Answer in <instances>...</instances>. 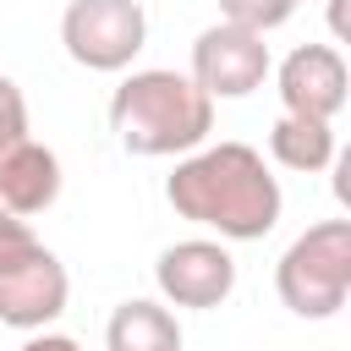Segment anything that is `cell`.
<instances>
[{
  "instance_id": "obj_1",
  "label": "cell",
  "mask_w": 351,
  "mask_h": 351,
  "mask_svg": "<svg viewBox=\"0 0 351 351\" xmlns=\"http://www.w3.org/2000/svg\"><path fill=\"white\" fill-rule=\"evenodd\" d=\"M165 197L181 219L214 225L230 241H258L280 219V181L269 176L263 154L247 143H214L176 165Z\"/></svg>"
},
{
  "instance_id": "obj_2",
  "label": "cell",
  "mask_w": 351,
  "mask_h": 351,
  "mask_svg": "<svg viewBox=\"0 0 351 351\" xmlns=\"http://www.w3.org/2000/svg\"><path fill=\"white\" fill-rule=\"evenodd\" d=\"M110 126L143 159L186 154V148H197L214 132V99L186 71L148 66V71H132L110 93Z\"/></svg>"
},
{
  "instance_id": "obj_3",
  "label": "cell",
  "mask_w": 351,
  "mask_h": 351,
  "mask_svg": "<svg viewBox=\"0 0 351 351\" xmlns=\"http://www.w3.org/2000/svg\"><path fill=\"white\" fill-rule=\"evenodd\" d=\"M274 285H280V302L296 313V318H329L346 307V291H351V219H318L307 225L280 269H274Z\"/></svg>"
},
{
  "instance_id": "obj_4",
  "label": "cell",
  "mask_w": 351,
  "mask_h": 351,
  "mask_svg": "<svg viewBox=\"0 0 351 351\" xmlns=\"http://www.w3.org/2000/svg\"><path fill=\"white\" fill-rule=\"evenodd\" d=\"M148 38L143 0H71L60 16V44L88 71H121Z\"/></svg>"
},
{
  "instance_id": "obj_5",
  "label": "cell",
  "mask_w": 351,
  "mask_h": 351,
  "mask_svg": "<svg viewBox=\"0 0 351 351\" xmlns=\"http://www.w3.org/2000/svg\"><path fill=\"white\" fill-rule=\"evenodd\" d=\"M66 263L33 236L11 252H0V324L11 329H44L66 307Z\"/></svg>"
},
{
  "instance_id": "obj_6",
  "label": "cell",
  "mask_w": 351,
  "mask_h": 351,
  "mask_svg": "<svg viewBox=\"0 0 351 351\" xmlns=\"http://www.w3.org/2000/svg\"><path fill=\"white\" fill-rule=\"evenodd\" d=\"M208 99H241L252 88H263L269 77V44L263 33L252 27H236V22H214L197 33L192 44V71H186Z\"/></svg>"
},
{
  "instance_id": "obj_7",
  "label": "cell",
  "mask_w": 351,
  "mask_h": 351,
  "mask_svg": "<svg viewBox=\"0 0 351 351\" xmlns=\"http://www.w3.org/2000/svg\"><path fill=\"white\" fill-rule=\"evenodd\" d=\"M154 280L176 307H219L236 291V258L219 241H176L159 252Z\"/></svg>"
},
{
  "instance_id": "obj_8",
  "label": "cell",
  "mask_w": 351,
  "mask_h": 351,
  "mask_svg": "<svg viewBox=\"0 0 351 351\" xmlns=\"http://www.w3.org/2000/svg\"><path fill=\"white\" fill-rule=\"evenodd\" d=\"M280 99L285 115H307V121H329L346 104V60L329 44H302L280 60Z\"/></svg>"
},
{
  "instance_id": "obj_9",
  "label": "cell",
  "mask_w": 351,
  "mask_h": 351,
  "mask_svg": "<svg viewBox=\"0 0 351 351\" xmlns=\"http://www.w3.org/2000/svg\"><path fill=\"white\" fill-rule=\"evenodd\" d=\"M60 197V159H55V148H44V143H16L5 159H0V208H11V214H44L49 203Z\"/></svg>"
},
{
  "instance_id": "obj_10",
  "label": "cell",
  "mask_w": 351,
  "mask_h": 351,
  "mask_svg": "<svg viewBox=\"0 0 351 351\" xmlns=\"http://www.w3.org/2000/svg\"><path fill=\"white\" fill-rule=\"evenodd\" d=\"M104 340H110V351H181V329L170 318V307L143 302V296H132L110 313Z\"/></svg>"
},
{
  "instance_id": "obj_11",
  "label": "cell",
  "mask_w": 351,
  "mask_h": 351,
  "mask_svg": "<svg viewBox=\"0 0 351 351\" xmlns=\"http://www.w3.org/2000/svg\"><path fill=\"white\" fill-rule=\"evenodd\" d=\"M269 154L285 165V170H324L335 165V132L329 121H307V115H280L274 132H269Z\"/></svg>"
},
{
  "instance_id": "obj_12",
  "label": "cell",
  "mask_w": 351,
  "mask_h": 351,
  "mask_svg": "<svg viewBox=\"0 0 351 351\" xmlns=\"http://www.w3.org/2000/svg\"><path fill=\"white\" fill-rule=\"evenodd\" d=\"M219 22H236V27H252V33H263V27H280L291 11H296V0H219Z\"/></svg>"
},
{
  "instance_id": "obj_13",
  "label": "cell",
  "mask_w": 351,
  "mask_h": 351,
  "mask_svg": "<svg viewBox=\"0 0 351 351\" xmlns=\"http://www.w3.org/2000/svg\"><path fill=\"white\" fill-rule=\"evenodd\" d=\"M16 143H27V99H22V88L11 77H0V159Z\"/></svg>"
},
{
  "instance_id": "obj_14",
  "label": "cell",
  "mask_w": 351,
  "mask_h": 351,
  "mask_svg": "<svg viewBox=\"0 0 351 351\" xmlns=\"http://www.w3.org/2000/svg\"><path fill=\"white\" fill-rule=\"evenodd\" d=\"M22 241H33V225H27L22 214L0 208V252H11V247H22Z\"/></svg>"
},
{
  "instance_id": "obj_15",
  "label": "cell",
  "mask_w": 351,
  "mask_h": 351,
  "mask_svg": "<svg viewBox=\"0 0 351 351\" xmlns=\"http://www.w3.org/2000/svg\"><path fill=\"white\" fill-rule=\"evenodd\" d=\"M22 351H82V346H77L71 335H33Z\"/></svg>"
},
{
  "instance_id": "obj_16",
  "label": "cell",
  "mask_w": 351,
  "mask_h": 351,
  "mask_svg": "<svg viewBox=\"0 0 351 351\" xmlns=\"http://www.w3.org/2000/svg\"><path fill=\"white\" fill-rule=\"evenodd\" d=\"M346 11H351V0H329V27H335V38H346V22H351Z\"/></svg>"
}]
</instances>
